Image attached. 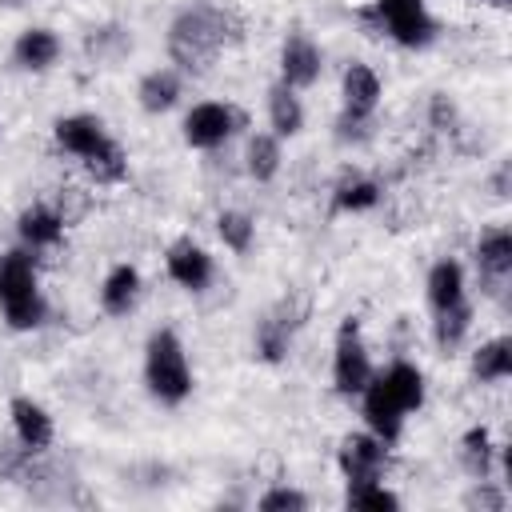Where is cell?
Masks as SVG:
<instances>
[{"label":"cell","instance_id":"cell-10","mask_svg":"<svg viewBox=\"0 0 512 512\" xmlns=\"http://www.w3.org/2000/svg\"><path fill=\"white\" fill-rule=\"evenodd\" d=\"M280 72L288 88H308L320 76V48L304 32H292L280 48Z\"/></svg>","mask_w":512,"mask_h":512},{"label":"cell","instance_id":"cell-24","mask_svg":"<svg viewBox=\"0 0 512 512\" xmlns=\"http://www.w3.org/2000/svg\"><path fill=\"white\" fill-rule=\"evenodd\" d=\"M468 324H472V308H468L464 300L452 304V308H440V312H436V344H440L444 352L456 348V344L464 340Z\"/></svg>","mask_w":512,"mask_h":512},{"label":"cell","instance_id":"cell-32","mask_svg":"<svg viewBox=\"0 0 512 512\" xmlns=\"http://www.w3.org/2000/svg\"><path fill=\"white\" fill-rule=\"evenodd\" d=\"M492 4H508V0H492Z\"/></svg>","mask_w":512,"mask_h":512},{"label":"cell","instance_id":"cell-20","mask_svg":"<svg viewBox=\"0 0 512 512\" xmlns=\"http://www.w3.org/2000/svg\"><path fill=\"white\" fill-rule=\"evenodd\" d=\"M380 380L388 384V392L396 396V404H400L404 412H412V408H420V404H424V376H420V368H416V364L396 360Z\"/></svg>","mask_w":512,"mask_h":512},{"label":"cell","instance_id":"cell-17","mask_svg":"<svg viewBox=\"0 0 512 512\" xmlns=\"http://www.w3.org/2000/svg\"><path fill=\"white\" fill-rule=\"evenodd\" d=\"M56 56H60V40H56L48 28H28V32H20V40H16V64H20V68L40 72V68H48Z\"/></svg>","mask_w":512,"mask_h":512},{"label":"cell","instance_id":"cell-25","mask_svg":"<svg viewBox=\"0 0 512 512\" xmlns=\"http://www.w3.org/2000/svg\"><path fill=\"white\" fill-rule=\"evenodd\" d=\"M380 200V188L364 176H344L336 184V208L340 212H360V208H372Z\"/></svg>","mask_w":512,"mask_h":512},{"label":"cell","instance_id":"cell-13","mask_svg":"<svg viewBox=\"0 0 512 512\" xmlns=\"http://www.w3.org/2000/svg\"><path fill=\"white\" fill-rule=\"evenodd\" d=\"M376 100H380L376 72L368 64H348V72H344V112L368 120V112L376 108Z\"/></svg>","mask_w":512,"mask_h":512},{"label":"cell","instance_id":"cell-22","mask_svg":"<svg viewBox=\"0 0 512 512\" xmlns=\"http://www.w3.org/2000/svg\"><path fill=\"white\" fill-rule=\"evenodd\" d=\"M140 108L144 112H164V108H172L176 104V96H180V76L176 72H168V68H156V72H148L144 80H140Z\"/></svg>","mask_w":512,"mask_h":512},{"label":"cell","instance_id":"cell-14","mask_svg":"<svg viewBox=\"0 0 512 512\" xmlns=\"http://www.w3.org/2000/svg\"><path fill=\"white\" fill-rule=\"evenodd\" d=\"M292 332H296V320H292V308L288 304H280L276 312H268L264 320H260V332H256V352L264 356V360H284V352H288V344H292Z\"/></svg>","mask_w":512,"mask_h":512},{"label":"cell","instance_id":"cell-11","mask_svg":"<svg viewBox=\"0 0 512 512\" xmlns=\"http://www.w3.org/2000/svg\"><path fill=\"white\" fill-rule=\"evenodd\" d=\"M168 276H172L176 284L200 292V288L212 280V260H208V252H204L200 244L176 240V244L168 248Z\"/></svg>","mask_w":512,"mask_h":512},{"label":"cell","instance_id":"cell-2","mask_svg":"<svg viewBox=\"0 0 512 512\" xmlns=\"http://www.w3.org/2000/svg\"><path fill=\"white\" fill-rule=\"evenodd\" d=\"M56 140L72 156H80L96 180H120L124 176V156L108 140L100 120H92V116H60L56 120Z\"/></svg>","mask_w":512,"mask_h":512},{"label":"cell","instance_id":"cell-9","mask_svg":"<svg viewBox=\"0 0 512 512\" xmlns=\"http://www.w3.org/2000/svg\"><path fill=\"white\" fill-rule=\"evenodd\" d=\"M364 420L372 428V436H380L384 444H392L400 436V424H404V408L396 404V396L388 392V384L376 376L364 384Z\"/></svg>","mask_w":512,"mask_h":512},{"label":"cell","instance_id":"cell-19","mask_svg":"<svg viewBox=\"0 0 512 512\" xmlns=\"http://www.w3.org/2000/svg\"><path fill=\"white\" fill-rule=\"evenodd\" d=\"M16 228H20V236H24L32 248H48V244H56V240L64 236V220H60L52 208H44V204L24 208Z\"/></svg>","mask_w":512,"mask_h":512},{"label":"cell","instance_id":"cell-7","mask_svg":"<svg viewBox=\"0 0 512 512\" xmlns=\"http://www.w3.org/2000/svg\"><path fill=\"white\" fill-rule=\"evenodd\" d=\"M240 124V116L224 104H196L188 116H184V140L192 148H216L232 136V128Z\"/></svg>","mask_w":512,"mask_h":512},{"label":"cell","instance_id":"cell-8","mask_svg":"<svg viewBox=\"0 0 512 512\" xmlns=\"http://www.w3.org/2000/svg\"><path fill=\"white\" fill-rule=\"evenodd\" d=\"M384 464H388V448L380 436H348L340 444V472L348 476V484L380 480Z\"/></svg>","mask_w":512,"mask_h":512},{"label":"cell","instance_id":"cell-31","mask_svg":"<svg viewBox=\"0 0 512 512\" xmlns=\"http://www.w3.org/2000/svg\"><path fill=\"white\" fill-rule=\"evenodd\" d=\"M468 504H480V508L500 512V508H504V496H500V492H492V488H480V492H472V496H468Z\"/></svg>","mask_w":512,"mask_h":512},{"label":"cell","instance_id":"cell-15","mask_svg":"<svg viewBox=\"0 0 512 512\" xmlns=\"http://www.w3.org/2000/svg\"><path fill=\"white\" fill-rule=\"evenodd\" d=\"M136 292H140V272L132 264H116L108 272L104 288H100V304H104V312L120 316V312H128L136 304Z\"/></svg>","mask_w":512,"mask_h":512},{"label":"cell","instance_id":"cell-26","mask_svg":"<svg viewBox=\"0 0 512 512\" xmlns=\"http://www.w3.org/2000/svg\"><path fill=\"white\" fill-rule=\"evenodd\" d=\"M460 452H464V468L484 480L488 468H492V440H488V432H484V428H468Z\"/></svg>","mask_w":512,"mask_h":512},{"label":"cell","instance_id":"cell-6","mask_svg":"<svg viewBox=\"0 0 512 512\" xmlns=\"http://www.w3.org/2000/svg\"><path fill=\"white\" fill-rule=\"evenodd\" d=\"M376 8H380V16H384L388 32H392L404 48H420V44H428L432 32H436V24H432L424 0H376Z\"/></svg>","mask_w":512,"mask_h":512},{"label":"cell","instance_id":"cell-4","mask_svg":"<svg viewBox=\"0 0 512 512\" xmlns=\"http://www.w3.org/2000/svg\"><path fill=\"white\" fill-rule=\"evenodd\" d=\"M0 312L12 328L28 332L44 320V300L36 288V268L24 252H4L0 256Z\"/></svg>","mask_w":512,"mask_h":512},{"label":"cell","instance_id":"cell-30","mask_svg":"<svg viewBox=\"0 0 512 512\" xmlns=\"http://www.w3.org/2000/svg\"><path fill=\"white\" fill-rule=\"evenodd\" d=\"M308 508V500L296 488H272L268 496H260V512H300Z\"/></svg>","mask_w":512,"mask_h":512},{"label":"cell","instance_id":"cell-3","mask_svg":"<svg viewBox=\"0 0 512 512\" xmlns=\"http://www.w3.org/2000/svg\"><path fill=\"white\" fill-rule=\"evenodd\" d=\"M144 380H148V392L160 404H180L192 392V372H188L180 336L172 328L152 332L148 352H144Z\"/></svg>","mask_w":512,"mask_h":512},{"label":"cell","instance_id":"cell-27","mask_svg":"<svg viewBox=\"0 0 512 512\" xmlns=\"http://www.w3.org/2000/svg\"><path fill=\"white\" fill-rule=\"evenodd\" d=\"M276 168H280V144L272 136H252V144H248V172L256 180H272Z\"/></svg>","mask_w":512,"mask_h":512},{"label":"cell","instance_id":"cell-29","mask_svg":"<svg viewBox=\"0 0 512 512\" xmlns=\"http://www.w3.org/2000/svg\"><path fill=\"white\" fill-rule=\"evenodd\" d=\"M216 228H220V240L232 248V252H248V244H252V220L244 216V212H220V220H216Z\"/></svg>","mask_w":512,"mask_h":512},{"label":"cell","instance_id":"cell-1","mask_svg":"<svg viewBox=\"0 0 512 512\" xmlns=\"http://www.w3.org/2000/svg\"><path fill=\"white\" fill-rule=\"evenodd\" d=\"M240 36V24L220 8H188L168 32V52L184 72H208L216 52Z\"/></svg>","mask_w":512,"mask_h":512},{"label":"cell","instance_id":"cell-23","mask_svg":"<svg viewBox=\"0 0 512 512\" xmlns=\"http://www.w3.org/2000/svg\"><path fill=\"white\" fill-rule=\"evenodd\" d=\"M268 112H272V128H276L280 136H296L300 124H304V108H300L296 92H292L284 80L268 92Z\"/></svg>","mask_w":512,"mask_h":512},{"label":"cell","instance_id":"cell-28","mask_svg":"<svg viewBox=\"0 0 512 512\" xmlns=\"http://www.w3.org/2000/svg\"><path fill=\"white\" fill-rule=\"evenodd\" d=\"M348 508H400L396 492H388L384 484L376 480H364V484H348Z\"/></svg>","mask_w":512,"mask_h":512},{"label":"cell","instance_id":"cell-21","mask_svg":"<svg viewBox=\"0 0 512 512\" xmlns=\"http://www.w3.org/2000/svg\"><path fill=\"white\" fill-rule=\"evenodd\" d=\"M472 376L476 380H504V376H512V340L496 336V340L480 344L476 356H472Z\"/></svg>","mask_w":512,"mask_h":512},{"label":"cell","instance_id":"cell-18","mask_svg":"<svg viewBox=\"0 0 512 512\" xmlns=\"http://www.w3.org/2000/svg\"><path fill=\"white\" fill-rule=\"evenodd\" d=\"M428 300H432L436 312H440V308H452V304L464 300V272H460L456 260H440V264H432V272H428Z\"/></svg>","mask_w":512,"mask_h":512},{"label":"cell","instance_id":"cell-5","mask_svg":"<svg viewBox=\"0 0 512 512\" xmlns=\"http://www.w3.org/2000/svg\"><path fill=\"white\" fill-rule=\"evenodd\" d=\"M372 380V364L368 352L360 344V324L348 316L336 332V356H332V384L340 396H360L364 384Z\"/></svg>","mask_w":512,"mask_h":512},{"label":"cell","instance_id":"cell-16","mask_svg":"<svg viewBox=\"0 0 512 512\" xmlns=\"http://www.w3.org/2000/svg\"><path fill=\"white\" fill-rule=\"evenodd\" d=\"M476 264H480L484 276L504 280V276L512 272V232H508V228H496V232L480 236V244H476Z\"/></svg>","mask_w":512,"mask_h":512},{"label":"cell","instance_id":"cell-33","mask_svg":"<svg viewBox=\"0 0 512 512\" xmlns=\"http://www.w3.org/2000/svg\"><path fill=\"white\" fill-rule=\"evenodd\" d=\"M0 4H16V0H0Z\"/></svg>","mask_w":512,"mask_h":512},{"label":"cell","instance_id":"cell-12","mask_svg":"<svg viewBox=\"0 0 512 512\" xmlns=\"http://www.w3.org/2000/svg\"><path fill=\"white\" fill-rule=\"evenodd\" d=\"M12 428H16V436L28 452H40V448L52 444V416L40 404H32L28 396L12 400Z\"/></svg>","mask_w":512,"mask_h":512}]
</instances>
